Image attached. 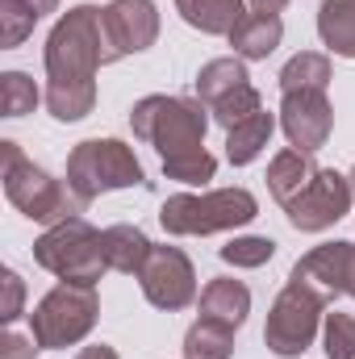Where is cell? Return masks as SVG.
<instances>
[{
	"instance_id": "83f0119b",
	"label": "cell",
	"mask_w": 355,
	"mask_h": 359,
	"mask_svg": "<svg viewBox=\"0 0 355 359\" xmlns=\"http://www.w3.org/2000/svg\"><path fill=\"white\" fill-rule=\"evenodd\" d=\"M322 347L326 359H355V318L351 313H326L322 318Z\"/></svg>"
},
{
	"instance_id": "7a4b0ae2",
	"label": "cell",
	"mask_w": 355,
	"mask_h": 359,
	"mask_svg": "<svg viewBox=\"0 0 355 359\" xmlns=\"http://www.w3.org/2000/svg\"><path fill=\"white\" fill-rule=\"evenodd\" d=\"M209 121H213L209 109L201 100H184V96H142L130 109L134 138L155 147L163 163L184 159V155H201Z\"/></svg>"
},
{
	"instance_id": "d4e9b609",
	"label": "cell",
	"mask_w": 355,
	"mask_h": 359,
	"mask_svg": "<svg viewBox=\"0 0 355 359\" xmlns=\"http://www.w3.org/2000/svg\"><path fill=\"white\" fill-rule=\"evenodd\" d=\"M217 255L230 268H264V264H272V255H276V243L264 238V234H243V238H230Z\"/></svg>"
},
{
	"instance_id": "44dd1931",
	"label": "cell",
	"mask_w": 355,
	"mask_h": 359,
	"mask_svg": "<svg viewBox=\"0 0 355 359\" xmlns=\"http://www.w3.org/2000/svg\"><path fill=\"white\" fill-rule=\"evenodd\" d=\"M243 84H251V76H247V63H243L239 55H230V59H209V63L196 72V100H201L205 109H213L222 96L239 92Z\"/></svg>"
},
{
	"instance_id": "4316f807",
	"label": "cell",
	"mask_w": 355,
	"mask_h": 359,
	"mask_svg": "<svg viewBox=\"0 0 355 359\" xmlns=\"http://www.w3.org/2000/svg\"><path fill=\"white\" fill-rule=\"evenodd\" d=\"M38 21H42V17H38L29 4H21V0H0V46H4V50L21 46V42L34 34Z\"/></svg>"
},
{
	"instance_id": "5bb4252c",
	"label": "cell",
	"mask_w": 355,
	"mask_h": 359,
	"mask_svg": "<svg viewBox=\"0 0 355 359\" xmlns=\"http://www.w3.org/2000/svg\"><path fill=\"white\" fill-rule=\"evenodd\" d=\"M196 305H201V318L239 330V326L247 322V313H251V288H247L243 280L217 276V280H209V284L201 288V301H196Z\"/></svg>"
},
{
	"instance_id": "6da1fadb",
	"label": "cell",
	"mask_w": 355,
	"mask_h": 359,
	"mask_svg": "<svg viewBox=\"0 0 355 359\" xmlns=\"http://www.w3.org/2000/svg\"><path fill=\"white\" fill-rule=\"evenodd\" d=\"M46 63V113L55 121H84L96 109V72L109 63L105 21L96 4L67 8L42 50Z\"/></svg>"
},
{
	"instance_id": "52a82bcc",
	"label": "cell",
	"mask_w": 355,
	"mask_h": 359,
	"mask_svg": "<svg viewBox=\"0 0 355 359\" xmlns=\"http://www.w3.org/2000/svg\"><path fill=\"white\" fill-rule=\"evenodd\" d=\"M34 264L72 284H96L109 271L105 251H100V230H92L84 217H67L51 226L34 243Z\"/></svg>"
},
{
	"instance_id": "9a60e30c",
	"label": "cell",
	"mask_w": 355,
	"mask_h": 359,
	"mask_svg": "<svg viewBox=\"0 0 355 359\" xmlns=\"http://www.w3.org/2000/svg\"><path fill=\"white\" fill-rule=\"evenodd\" d=\"M280 38H284V21H280V17L247 13V17L234 25L230 46H234V55H239L243 63H260V59H267V55L280 46Z\"/></svg>"
},
{
	"instance_id": "7c38bea8",
	"label": "cell",
	"mask_w": 355,
	"mask_h": 359,
	"mask_svg": "<svg viewBox=\"0 0 355 359\" xmlns=\"http://www.w3.org/2000/svg\"><path fill=\"white\" fill-rule=\"evenodd\" d=\"M280 130L293 151H322L335 130V104L326 92H284L280 100Z\"/></svg>"
},
{
	"instance_id": "e0dca14e",
	"label": "cell",
	"mask_w": 355,
	"mask_h": 359,
	"mask_svg": "<svg viewBox=\"0 0 355 359\" xmlns=\"http://www.w3.org/2000/svg\"><path fill=\"white\" fill-rule=\"evenodd\" d=\"M322 168L314 163V155H305V151H293V147H284L272 163H267V192L280 201V205H288L309 180L318 176Z\"/></svg>"
},
{
	"instance_id": "4fadbf2b",
	"label": "cell",
	"mask_w": 355,
	"mask_h": 359,
	"mask_svg": "<svg viewBox=\"0 0 355 359\" xmlns=\"http://www.w3.org/2000/svg\"><path fill=\"white\" fill-rule=\"evenodd\" d=\"M343 259H347V243H322V247H314L309 255H301L293 264L288 280L314 288L330 305L335 297H343Z\"/></svg>"
},
{
	"instance_id": "836d02e7",
	"label": "cell",
	"mask_w": 355,
	"mask_h": 359,
	"mask_svg": "<svg viewBox=\"0 0 355 359\" xmlns=\"http://www.w3.org/2000/svg\"><path fill=\"white\" fill-rule=\"evenodd\" d=\"M76 359H117V351H113V347H105V343H92V347H84Z\"/></svg>"
},
{
	"instance_id": "f546056e",
	"label": "cell",
	"mask_w": 355,
	"mask_h": 359,
	"mask_svg": "<svg viewBox=\"0 0 355 359\" xmlns=\"http://www.w3.org/2000/svg\"><path fill=\"white\" fill-rule=\"evenodd\" d=\"M0 284H4V305H0V322H4V326H13V322L21 318V305H25V280H21V276H17L13 268H4Z\"/></svg>"
},
{
	"instance_id": "30bf717a",
	"label": "cell",
	"mask_w": 355,
	"mask_h": 359,
	"mask_svg": "<svg viewBox=\"0 0 355 359\" xmlns=\"http://www.w3.org/2000/svg\"><path fill=\"white\" fill-rule=\"evenodd\" d=\"M138 284H142V297L168 313L188 309L196 301V271L180 247H151L147 264L138 271Z\"/></svg>"
},
{
	"instance_id": "3957f363",
	"label": "cell",
	"mask_w": 355,
	"mask_h": 359,
	"mask_svg": "<svg viewBox=\"0 0 355 359\" xmlns=\"http://www.w3.org/2000/svg\"><path fill=\"white\" fill-rule=\"evenodd\" d=\"M0 159H4V176H0L4 180V196H8L13 209L25 213L29 222L59 226V222L84 213L80 196H76L67 184H59L51 172H42L34 159H25V151H21L13 138L0 142Z\"/></svg>"
},
{
	"instance_id": "8fae6325",
	"label": "cell",
	"mask_w": 355,
	"mask_h": 359,
	"mask_svg": "<svg viewBox=\"0 0 355 359\" xmlns=\"http://www.w3.org/2000/svg\"><path fill=\"white\" fill-rule=\"evenodd\" d=\"M100 21H105V42H109V63L151 50L159 38L155 0H109L100 8Z\"/></svg>"
},
{
	"instance_id": "5b68a950",
	"label": "cell",
	"mask_w": 355,
	"mask_h": 359,
	"mask_svg": "<svg viewBox=\"0 0 355 359\" xmlns=\"http://www.w3.org/2000/svg\"><path fill=\"white\" fill-rule=\"evenodd\" d=\"M138 184H147V172L134 147H126L121 138H88L67 155V188L80 196L84 209L105 192L138 188Z\"/></svg>"
},
{
	"instance_id": "8992f818",
	"label": "cell",
	"mask_w": 355,
	"mask_h": 359,
	"mask_svg": "<svg viewBox=\"0 0 355 359\" xmlns=\"http://www.w3.org/2000/svg\"><path fill=\"white\" fill-rule=\"evenodd\" d=\"M100 318V301H96V284H72L59 280L29 313V330L42 343V351H63L76 347L92 334Z\"/></svg>"
},
{
	"instance_id": "2e32d148",
	"label": "cell",
	"mask_w": 355,
	"mask_h": 359,
	"mask_svg": "<svg viewBox=\"0 0 355 359\" xmlns=\"http://www.w3.org/2000/svg\"><path fill=\"white\" fill-rule=\"evenodd\" d=\"M151 238L138 230V226H109V230H100V251H105V264L113 271H126V276H138L142 264H147V255H151Z\"/></svg>"
},
{
	"instance_id": "ffe728a7",
	"label": "cell",
	"mask_w": 355,
	"mask_h": 359,
	"mask_svg": "<svg viewBox=\"0 0 355 359\" xmlns=\"http://www.w3.org/2000/svg\"><path fill=\"white\" fill-rule=\"evenodd\" d=\"M272 130H276V117L260 109V113H251L247 121H239L234 130H226V159L234 163V168H247V163H255L260 155H264L267 138H272Z\"/></svg>"
},
{
	"instance_id": "1f68e13d",
	"label": "cell",
	"mask_w": 355,
	"mask_h": 359,
	"mask_svg": "<svg viewBox=\"0 0 355 359\" xmlns=\"http://www.w3.org/2000/svg\"><path fill=\"white\" fill-rule=\"evenodd\" d=\"M343 297H355V243H347V259H343Z\"/></svg>"
},
{
	"instance_id": "d6986e66",
	"label": "cell",
	"mask_w": 355,
	"mask_h": 359,
	"mask_svg": "<svg viewBox=\"0 0 355 359\" xmlns=\"http://www.w3.org/2000/svg\"><path fill=\"white\" fill-rule=\"evenodd\" d=\"M318 38L330 55L355 59V0H322L318 8Z\"/></svg>"
},
{
	"instance_id": "e575fe53",
	"label": "cell",
	"mask_w": 355,
	"mask_h": 359,
	"mask_svg": "<svg viewBox=\"0 0 355 359\" xmlns=\"http://www.w3.org/2000/svg\"><path fill=\"white\" fill-rule=\"evenodd\" d=\"M21 4H29L38 17H46V13H55V8H59V0H21Z\"/></svg>"
},
{
	"instance_id": "d6a6232c",
	"label": "cell",
	"mask_w": 355,
	"mask_h": 359,
	"mask_svg": "<svg viewBox=\"0 0 355 359\" xmlns=\"http://www.w3.org/2000/svg\"><path fill=\"white\" fill-rule=\"evenodd\" d=\"M247 4H251V13H267V17H280L288 0H247Z\"/></svg>"
},
{
	"instance_id": "277c9868",
	"label": "cell",
	"mask_w": 355,
	"mask_h": 359,
	"mask_svg": "<svg viewBox=\"0 0 355 359\" xmlns=\"http://www.w3.org/2000/svg\"><path fill=\"white\" fill-rule=\"evenodd\" d=\"M260 217V201L247 188H213V192H176L163 201L159 222L168 234H222Z\"/></svg>"
},
{
	"instance_id": "4dcf8cb0",
	"label": "cell",
	"mask_w": 355,
	"mask_h": 359,
	"mask_svg": "<svg viewBox=\"0 0 355 359\" xmlns=\"http://www.w3.org/2000/svg\"><path fill=\"white\" fill-rule=\"evenodd\" d=\"M38 351H42V343L34 339V330L8 326L4 339H0V359H38Z\"/></svg>"
},
{
	"instance_id": "9c48e42d",
	"label": "cell",
	"mask_w": 355,
	"mask_h": 359,
	"mask_svg": "<svg viewBox=\"0 0 355 359\" xmlns=\"http://www.w3.org/2000/svg\"><path fill=\"white\" fill-rule=\"evenodd\" d=\"M351 205H355L351 201V180L343 176V172H335V168H322L318 176L284 205V213H288V222H293L297 230L322 234V230H330L335 222H343Z\"/></svg>"
},
{
	"instance_id": "cb8c5ba5",
	"label": "cell",
	"mask_w": 355,
	"mask_h": 359,
	"mask_svg": "<svg viewBox=\"0 0 355 359\" xmlns=\"http://www.w3.org/2000/svg\"><path fill=\"white\" fill-rule=\"evenodd\" d=\"M46 100L38 84L25 76V72H4L0 76V117H25L34 113V104Z\"/></svg>"
},
{
	"instance_id": "ac0fdd59",
	"label": "cell",
	"mask_w": 355,
	"mask_h": 359,
	"mask_svg": "<svg viewBox=\"0 0 355 359\" xmlns=\"http://www.w3.org/2000/svg\"><path fill=\"white\" fill-rule=\"evenodd\" d=\"M247 0H176V13L184 17V25L201 29V34H234V25L247 17L243 8Z\"/></svg>"
},
{
	"instance_id": "484cf974",
	"label": "cell",
	"mask_w": 355,
	"mask_h": 359,
	"mask_svg": "<svg viewBox=\"0 0 355 359\" xmlns=\"http://www.w3.org/2000/svg\"><path fill=\"white\" fill-rule=\"evenodd\" d=\"M264 109V100H260V88L255 84H243L239 92H230V96H222L213 109H209V117L222 126V130H234L239 121H247L251 113H260Z\"/></svg>"
},
{
	"instance_id": "603a6c76",
	"label": "cell",
	"mask_w": 355,
	"mask_h": 359,
	"mask_svg": "<svg viewBox=\"0 0 355 359\" xmlns=\"http://www.w3.org/2000/svg\"><path fill=\"white\" fill-rule=\"evenodd\" d=\"M234 355V330L209 318H196L184 334V359H230Z\"/></svg>"
},
{
	"instance_id": "d590c367",
	"label": "cell",
	"mask_w": 355,
	"mask_h": 359,
	"mask_svg": "<svg viewBox=\"0 0 355 359\" xmlns=\"http://www.w3.org/2000/svg\"><path fill=\"white\" fill-rule=\"evenodd\" d=\"M347 180H351V201H355V168H351V176H347Z\"/></svg>"
},
{
	"instance_id": "f1b7e54d",
	"label": "cell",
	"mask_w": 355,
	"mask_h": 359,
	"mask_svg": "<svg viewBox=\"0 0 355 359\" xmlns=\"http://www.w3.org/2000/svg\"><path fill=\"white\" fill-rule=\"evenodd\" d=\"M163 176L176 180V184H209V180L217 176V159H213L209 151H201V155H184V159L163 163Z\"/></svg>"
},
{
	"instance_id": "7402d4cb",
	"label": "cell",
	"mask_w": 355,
	"mask_h": 359,
	"mask_svg": "<svg viewBox=\"0 0 355 359\" xmlns=\"http://www.w3.org/2000/svg\"><path fill=\"white\" fill-rule=\"evenodd\" d=\"M330 55H322V50H301V55H293L284 67H280V96L284 92H326L330 84Z\"/></svg>"
},
{
	"instance_id": "ba28073f",
	"label": "cell",
	"mask_w": 355,
	"mask_h": 359,
	"mask_svg": "<svg viewBox=\"0 0 355 359\" xmlns=\"http://www.w3.org/2000/svg\"><path fill=\"white\" fill-rule=\"evenodd\" d=\"M326 318V301L305 288V284H284L280 297L267 309V326H264V343L272 355L280 359H297L309 351V343L318 339V326Z\"/></svg>"
}]
</instances>
